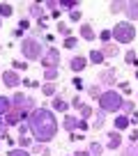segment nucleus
<instances>
[{
  "instance_id": "nucleus-1",
  "label": "nucleus",
  "mask_w": 138,
  "mask_h": 156,
  "mask_svg": "<svg viewBox=\"0 0 138 156\" xmlns=\"http://www.w3.org/2000/svg\"><path fill=\"white\" fill-rule=\"evenodd\" d=\"M28 126H30L32 136L39 142H51L55 138V133H58L55 115H53V110H49V108H37V110L30 112Z\"/></svg>"
},
{
  "instance_id": "nucleus-2",
  "label": "nucleus",
  "mask_w": 138,
  "mask_h": 156,
  "mask_svg": "<svg viewBox=\"0 0 138 156\" xmlns=\"http://www.w3.org/2000/svg\"><path fill=\"white\" fill-rule=\"evenodd\" d=\"M99 108H101L103 112H118L120 108H122V94L113 92V90L103 92L101 97H99Z\"/></svg>"
},
{
  "instance_id": "nucleus-3",
  "label": "nucleus",
  "mask_w": 138,
  "mask_h": 156,
  "mask_svg": "<svg viewBox=\"0 0 138 156\" xmlns=\"http://www.w3.org/2000/svg\"><path fill=\"white\" fill-rule=\"evenodd\" d=\"M113 37L118 44H131L133 39H136V28H133V23H118L113 28Z\"/></svg>"
},
{
  "instance_id": "nucleus-4",
  "label": "nucleus",
  "mask_w": 138,
  "mask_h": 156,
  "mask_svg": "<svg viewBox=\"0 0 138 156\" xmlns=\"http://www.w3.org/2000/svg\"><path fill=\"white\" fill-rule=\"evenodd\" d=\"M21 53H23L28 60H39L42 55H44V46H42L39 39L25 37V39H23V44H21Z\"/></svg>"
},
{
  "instance_id": "nucleus-5",
  "label": "nucleus",
  "mask_w": 138,
  "mask_h": 156,
  "mask_svg": "<svg viewBox=\"0 0 138 156\" xmlns=\"http://www.w3.org/2000/svg\"><path fill=\"white\" fill-rule=\"evenodd\" d=\"M42 64H44V69H58V64H60V51L58 48H49L44 55H42Z\"/></svg>"
},
{
  "instance_id": "nucleus-6",
  "label": "nucleus",
  "mask_w": 138,
  "mask_h": 156,
  "mask_svg": "<svg viewBox=\"0 0 138 156\" xmlns=\"http://www.w3.org/2000/svg\"><path fill=\"white\" fill-rule=\"evenodd\" d=\"M23 117H28L23 110H16V108H9V110L5 112V124H9V126H19Z\"/></svg>"
},
{
  "instance_id": "nucleus-7",
  "label": "nucleus",
  "mask_w": 138,
  "mask_h": 156,
  "mask_svg": "<svg viewBox=\"0 0 138 156\" xmlns=\"http://www.w3.org/2000/svg\"><path fill=\"white\" fill-rule=\"evenodd\" d=\"M2 85H7V87H19L21 85V78H19V73L14 71V69H7L5 73H2Z\"/></svg>"
},
{
  "instance_id": "nucleus-8",
  "label": "nucleus",
  "mask_w": 138,
  "mask_h": 156,
  "mask_svg": "<svg viewBox=\"0 0 138 156\" xmlns=\"http://www.w3.org/2000/svg\"><path fill=\"white\" fill-rule=\"evenodd\" d=\"M120 145H122V136H120V131L106 133V149H118Z\"/></svg>"
},
{
  "instance_id": "nucleus-9",
  "label": "nucleus",
  "mask_w": 138,
  "mask_h": 156,
  "mask_svg": "<svg viewBox=\"0 0 138 156\" xmlns=\"http://www.w3.org/2000/svg\"><path fill=\"white\" fill-rule=\"evenodd\" d=\"M99 80H101V85H115L118 80H115V69H106V71H101L99 73Z\"/></svg>"
},
{
  "instance_id": "nucleus-10",
  "label": "nucleus",
  "mask_w": 138,
  "mask_h": 156,
  "mask_svg": "<svg viewBox=\"0 0 138 156\" xmlns=\"http://www.w3.org/2000/svg\"><path fill=\"white\" fill-rule=\"evenodd\" d=\"M124 14L131 21H138V0H129L127 7H124Z\"/></svg>"
},
{
  "instance_id": "nucleus-11",
  "label": "nucleus",
  "mask_w": 138,
  "mask_h": 156,
  "mask_svg": "<svg viewBox=\"0 0 138 156\" xmlns=\"http://www.w3.org/2000/svg\"><path fill=\"white\" fill-rule=\"evenodd\" d=\"M85 67H88V60H85V58H71V60H69V69L76 71V73L83 71Z\"/></svg>"
},
{
  "instance_id": "nucleus-12",
  "label": "nucleus",
  "mask_w": 138,
  "mask_h": 156,
  "mask_svg": "<svg viewBox=\"0 0 138 156\" xmlns=\"http://www.w3.org/2000/svg\"><path fill=\"white\" fill-rule=\"evenodd\" d=\"M120 53V48L115 44H103V48H101V55H103V60L106 58H115V55Z\"/></svg>"
},
{
  "instance_id": "nucleus-13",
  "label": "nucleus",
  "mask_w": 138,
  "mask_h": 156,
  "mask_svg": "<svg viewBox=\"0 0 138 156\" xmlns=\"http://www.w3.org/2000/svg\"><path fill=\"white\" fill-rule=\"evenodd\" d=\"M62 126L67 129L69 133H71L74 129H78V119H76V117H71V115H64V119H62Z\"/></svg>"
},
{
  "instance_id": "nucleus-14",
  "label": "nucleus",
  "mask_w": 138,
  "mask_h": 156,
  "mask_svg": "<svg viewBox=\"0 0 138 156\" xmlns=\"http://www.w3.org/2000/svg\"><path fill=\"white\" fill-rule=\"evenodd\" d=\"M51 106H53V110H58V112H64L69 108V103L64 101L62 97H53V101H51Z\"/></svg>"
},
{
  "instance_id": "nucleus-15",
  "label": "nucleus",
  "mask_w": 138,
  "mask_h": 156,
  "mask_svg": "<svg viewBox=\"0 0 138 156\" xmlns=\"http://www.w3.org/2000/svg\"><path fill=\"white\" fill-rule=\"evenodd\" d=\"M28 14L32 16V19H42V16H44V7L37 5V2H32V5L28 7Z\"/></svg>"
},
{
  "instance_id": "nucleus-16",
  "label": "nucleus",
  "mask_w": 138,
  "mask_h": 156,
  "mask_svg": "<svg viewBox=\"0 0 138 156\" xmlns=\"http://www.w3.org/2000/svg\"><path fill=\"white\" fill-rule=\"evenodd\" d=\"M129 117L127 115H120V117H115V131H124V129L129 126Z\"/></svg>"
},
{
  "instance_id": "nucleus-17",
  "label": "nucleus",
  "mask_w": 138,
  "mask_h": 156,
  "mask_svg": "<svg viewBox=\"0 0 138 156\" xmlns=\"http://www.w3.org/2000/svg\"><path fill=\"white\" fill-rule=\"evenodd\" d=\"M81 37H83V39H85V41H92V39H94V37H97V34H94V30H92V28H90V25H88V23H85V25H83V28H81Z\"/></svg>"
},
{
  "instance_id": "nucleus-18",
  "label": "nucleus",
  "mask_w": 138,
  "mask_h": 156,
  "mask_svg": "<svg viewBox=\"0 0 138 156\" xmlns=\"http://www.w3.org/2000/svg\"><path fill=\"white\" fill-rule=\"evenodd\" d=\"M88 151H90V156H99V154H103V145H99V142H90Z\"/></svg>"
},
{
  "instance_id": "nucleus-19",
  "label": "nucleus",
  "mask_w": 138,
  "mask_h": 156,
  "mask_svg": "<svg viewBox=\"0 0 138 156\" xmlns=\"http://www.w3.org/2000/svg\"><path fill=\"white\" fill-rule=\"evenodd\" d=\"M124 7H127V2H124V0H113V2H111V12H113V14L122 12Z\"/></svg>"
},
{
  "instance_id": "nucleus-20",
  "label": "nucleus",
  "mask_w": 138,
  "mask_h": 156,
  "mask_svg": "<svg viewBox=\"0 0 138 156\" xmlns=\"http://www.w3.org/2000/svg\"><path fill=\"white\" fill-rule=\"evenodd\" d=\"M12 14H14L12 5H9V2H2V5H0V16H2V19H7V16H12Z\"/></svg>"
},
{
  "instance_id": "nucleus-21",
  "label": "nucleus",
  "mask_w": 138,
  "mask_h": 156,
  "mask_svg": "<svg viewBox=\"0 0 138 156\" xmlns=\"http://www.w3.org/2000/svg\"><path fill=\"white\" fill-rule=\"evenodd\" d=\"M103 115H106V112H103V110H101V108H99V112H97V119H94V124H92V129H97V131H99V129H101V126H103Z\"/></svg>"
},
{
  "instance_id": "nucleus-22",
  "label": "nucleus",
  "mask_w": 138,
  "mask_h": 156,
  "mask_svg": "<svg viewBox=\"0 0 138 156\" xmlns=\"http://www.w3.org/2000/svg\"><path fill=\"white\" fill-rule=\"evenodd\" d=\"M42 92H44L46 97H55V83H46V85H42Z\"/></svg>"
},
{
  "instance_id": "nucleus-23",
  "label": "nucleus",
  "mask_w": 138,
  "mask_h": 156,
  "mask_svg": "<svg viewBox=\"0 0 138 156\" xmlns=\"http://www.w3.org/2000/svg\"><path fill=\"white\" fill-rule=\"evenodd\" d=\"M12 108V103H9V99L7 97H0V115H5L7 110Z\"/></svg>"
},
{
  "instance_id": "nucleus-24",
  "label": "nucleus",
  "mask_w": 138,
  "mask_h": 156,
  "mask_svg": "<svg viewBox=\"0 0 138 156\" xmlns=\"http://www.w3.org/2000/svg\"><path fill=\"white\" fill-rule=\"evenodd\" d=\"M90 62H94V64H101V62H103V55H101V51H92V53H90Z\"/></svg>"
},
{
  "instance_id": "nucleus-25",
  "label": "nucleus",
  "mask_w": 138,
  "mask_h": 156,
  "mask_svg": "<svg viewBox=\"0 0 138 156\" xmlns=\"http://www.w3.org/2000/svg\"><path fill=\"white\" fill-rule=\"evenodd\" d=\"M32 151H34V154H39V156H51V154H49V147H46L44 142H42V145H37V147H32Z\"/></svg>"
},
{
  "instance_id": "nucleus-26",
  "label": "nucleus",
  "mask_w": 138,
  "mask_h": 156,
  "mask_svg": "<svg viewBox=\"0 0 138 156\" xmlns=\"http://www.w3.org/2000/svg\"><path fill=\"white\" fill-rule=\"evenodd\" d=\"M124 62H127V64H138L136 51H127V55H124Z\"/></svg>"
},
{
  "instance_id": "nucleus-27",
  "label": "nucleus",
  "mask_w": 138,
  "mask_h": 156,
  "mask_svg": "<svg viewBox=\"0 0 138 156\" xmlns=\"http://www.w3.org/2000/svg\"><path fill=\"white\" fill-rule=\"evenodd\" d=\"M88 94H90V97H92V99H97V101H99V97H101V87H99V85H92V87H90L88 90Z\"/></svg>"
},
{
  "instance_id": "nucleus-28",
  "label": "nucleus",
  "mask_w": 138,
  "mask_h": 156,
  "mask_svg": "<svg viewBox=\"0 0 138 156\" xmlns=\"http://www.w3.org/2000/svg\"><path fill=\"white\" fill-rule=\"evenodd\" d=\"M122 156H138V147H136V142H131V145H129L127 149L122 151Z\"/></svg>"
},
{
  "instance_id": "nucleus-29",
  "label": "nucleus",
  "mask_w": 138,
  "mask_h": 156,
  "mask_svg": "<svg viewBox=\"0 0 138 156\" xmlns=\"http://www.w3.org/2000/svg\"><path fill=\"white\" fill-rule=\"evenodd\" d=\"M44 78L49 80V83H53L55 78H58V69H46V71H44Z\"/></svg>"
},
{
  "instance_id": "nucleus-30",
  "label": "nucleus",
  "mask_w": 138,
  "mask_h": 156,
  "mask_svg": "<svg viewBox=\"0 0 138 156\" xmlns=\"http://www.w3.org/2000/svg\"><path fill=\"white\" fill-rule=\"evenodd\" d=\"M16 142H19V145L25 149V147H30V142H32V140H30L28 136H19V138H16Z\"/></svg>"
},
{
  "instance_id": "nucleus-31",
  "label": "nucleus",
  "mask_w": 138,
  "mask_h": 156,
  "mask_svg": "<svg viewBox=\"0 0 138 156\" xmlns=\"http://www.w3.org/2000/svg\"><path fill=\"white\" fill-rule=\"evenodd\" d=\"M58 30H60V34H64V37H71V34H69V25L67 23H58Z\"/></svg>"
},
{
  "instance_id": "nucleus-32",
  "label": "nucleus",
  "mask_w": 138,
  "mask_h": 156,
  "mask_svg": "<svg viewBox=\"0 0 138 156\" xmlns=\"http://www.w3.org/2000/svg\"><path fill=\"white\" fill-rule=\"evenodd\" d=\"M120 110H124V115H127V112H133V103L131 101H122V108H120Z\"/></svg>"
},
{
  "instance_id": "nucleus-33",
  "label": "nucleus",
  "mask_w": 138,
  "mask_h": 156,
  "mask_svg": "<svg viewBox=\"0 0 138 156\" xmlns=\"http://www.w3.org/2000/svg\"><path fill=\"white\" fill-rule=\"evenodd\" d=\"M76 44H78L76 37H67V39H64V46H67V48H76Z\"/></svg>"
},
{
  "instance_id": "nucleus-34",
  "label": "nucleus",
  "mask_w": 138,
  "mask_h": 156,
  "mask_svg": "<svg viewBox=\"0 0 138 156\" xmlns=\"http://www.w3.org/2000/svg\"><path fill=\"white\" fill-rule=\"evenodd\" d=\"M99 37H101V41H103V44H108V39L113 37V32H111V30H103V32L99 34Z\"/></svg>"
},
{
  "instance_id": "nucleus-35",
  "label": "nucleus",
  "mask_w": 138,
  "mask_h": 156,
  "mask_svg": "<svg viewBox=\"0 0 138 156\" xmlns=\"http://www.w3.org/2000/svg\"><path fill=\"white\" fill-rule=\"evenodd\" d=\"M60 5H62V7H67V9H71V7H78V2H76V0H62Z\"/></svg>"
},
{
  "instance_id": "nucleus-36",
  "label": "nucleus",
  "mask_w": 138,
  "mask_h": 156,
  "mask_svg": "<svg viewBox=\"0 0 138 156\" xmlns=\"http://www.w3.org/2000/svg\"><path fill=\"white\" fill-rule=\"evenodd\" d=\"M7 156H30V154H28L25 149H12V151H9Z\"/></svg>"
},
{
  "instance_id": "nucleus-37",
  "label": "nucleus",
  "mask_w": 138,
  "mask_h": 156,
  "mask_svg": "<svg viewBox=\"0 0 138 156\" xmlns=\"http://www.w3.org/2000/svg\"><path fill=\"white\" fill-rule=\"evenodd\" d=\"M71 106H74V108H78V110H81V108H83L85 103L81 101V97H74V99H71Z\"/></svg>"
},
{
  "instance_id": "nucleus-38",
  "label": "nucleus",
  "mask_w": 138,
  "mask_h": 156,
  "mask_svg": "<svg viewBox=\"0 0 138 156\" xmlns=\"http://www.w3.org/2000/svg\"><path fill=\"white\" fill-rule=\"evenodd\" d=\"M81 112H83L85 119H88V117H92V108H90V106H83V108H81Z\"/></svg>"
},
{
  "instance_id": "nucleus-39",
  "label": "nucleus",
  "mask_w": 138,
  "mask_h": 156,
  "mask_svg": "<svg viewBox=\"0 0 138 156\" xmlns=\"http://www.w3.org/2000/svg\"><path fill=\"white\" fill-rule=\"evenodd\" d=\"M12 64H14V71H23V69L28 67V64H25V62H16V60H14V62H12Z\"/></svg>"
},
{
  "instance_id": "nucleus-40",
  "label": "nucleus",
  "mask_w": 138,
  "mask_h": 156,
  "mask_svg": "<svg viewBox=\"0 0 138 156\" xmlns=\"http://www.w3.org/2000/svg\"><path fill=\"white\" fill-rule=\"evenodd\" d=\"M19 28H21V30H28V28H30V21H28V19H21V21H19Z\"/></svg>"
},
{
  "instance_id": "nucleus-41",
  "label": "nucleus",
  "mask_w": 138,
  "mask_h": 156,
  "mask_svg": "<svg viewBox=\"0 0 138 156\" xmlns=\"http://www.w3.org/2000/svg\"><path fill=\"white\" fill-rule=\"evenodd\" d=\"M21 85H25V87H37V83H34V80H30V78H25V80H21Z\"/></svg>"
},
{
  "instance_id": "nucleus-42",
  "label": "nucleus",
  "mask_w": 138,
  "mask_h": 156,
  "mask_svg": "<svg viewBox=\"0 0 138 156\" xmlns=\"http://www.w3.org/2000/svg\"><path fill=\"white\" fill-rule=\"evenodd\" d=\"M69 19H71V21H81V12H78V9H74L71 14H69Z\"/></svg>"
},
{
  "instance_id": "nucleus-43",
  "label": "nucleus",
  "mask_w": 138,
  "mask_h": 156,
  "mask_svg": "<svg viewBox=\"0 0 138 156\" xmlns=\"http://www.w3.org/2000/svg\"><path fill=\"white\" fill-rule=\"evenodd\" d=\"M118 85H120V90H122L124 94H131V87H129L127 83H118Z\"/></svg>"
},
{
  "instance_id": "nucleus-44",
  "label": "nucleus",
  "mask_w": 138,
  "mask_h": 156,
  "mask_svg": "<svg viewBox=\"0 0 138 156\" xmlns=\"http://www.w3.org/2000/svg\"><path fill=\"white\" fill-rule=\"evenodd\" d=\"M7 129H9V124H2V122H0V136H2V138L7 136Z\"/></svg>"
},
{
  "instance_id": "nucleus-45",
  "label": "nucleus",
  "mask_w": 138,
  "mask_h": 156,
  "mask_svg": "<svg viewBox=\"0 0 138 156\" xmlns=\"http://www.w3.org/2000/svg\"><path fill=\"white\" fill-rule=\"evenodd\" d=\"M71 83H74V87H76V90H83V80H81V78H74Z\"/></svg>"
},
{
  "instance_id": "nucleus-46",
  "label": "nucleus",
  "mask_w": 138,
  "mask_h": 156,
  "mask_svg": "<svg viewBox=\"0 0 138 156\" xmlns=\"http://www.w3.org/2000/svg\"><path fill=\"white\" fill-rule=\"evenodd\" d=\"M46 25H49V19H46V16H42V19H39V30H44Z\"/></svg>"
},
{
  "instance_id": "nucleus-47",
  "label": "nucleus",
  "mask_w": 138,
  "mask_h": 156,
  "mask_svg": "<svg viewBox=\"0 0 138 156\" xmlns=\"http://www.w3.org/2000/svg\"><path fill=\"white\" fill-rule=\"evenodd\" d=\"M60 2H55V0H49V2H46V7H49V9H53L55 12V7H58Z\"/></svg>"
},
{
  "instance_id": "nucleus-48",
  "label": "nucleus",
  "mask_w": 138,
  "mask_h": 156,
  "mask_svg": "<svg viewBox=\"0 0 138 156\" xmlns=\"http://www.w3.org/2000/svg\"><path fill=\"white\" fill-rule=\"evenodd\" d=\"M78 129L81 131H88V122H85V119H78Z\"/></svg>"
},
{
  "instance_id": "nucleus-49",
  "label": "nucleus",
  "mask_w": 138,
  "mask_h": 156,
  "mask_svg": "<svg viewBox=\"0 0 138 156\" xmlns=\"http://www.w3.org/2000/svg\"><path fill=\"white\" fill-rule=\"evenodd\" d=\"M28 129H30V126H28V124H23V122H21V124H19V131H21V136H25V131H28Z\"/></svg>"
},
{
  "instance_id": "nucleus-50",
  "label": "nucleus",
  "mask_w": 138,
  "mask_h": 156,
  "mask_svg": "<svg viewBox=\"0 0 138 156\" xmlns=\"http://www.w3.org/2000/svg\"><path fill=\"white\" fill-rule=\"evenodd\" d=\"M129 122H131V124H138V112H136V110L131 112V117H129Z\"/></svg>"
},
{
  "instance_id": "nucleus-51",
  "label": "nucleus",
  "mask_w": 138,
  "mask_h": 156,
  "mask_svg": "<svg viewBox=\"0 0 138 156\" xmlns=\"http://www.w3.org/2000/svg\"><path fill=\"white\" fill-rule=\"evenodd\" d=\"M74 156H90V151H85V149H81V151H76Z\"/></svg>"
},
{
  "instance_id": "nucleus-52",
  "label": "nucleus",
  "mask_w": 138,
  "mask_h": 156,
  "mask_svg": "<svg viewBox=\"0 0 138 156\" xmlns=\"http://www.w3.org/2000/svg\"><path fill=\"white\" fill-rule=\"evenodd\" d=\"M129 138H131V142H136L138 140V131H131V136H129Z\"/></svg>"
},
{
  "instance_id": "nucleus-53",
  "label": "nucleus",
  "mask_w": 138,
  "mask_h": 156,
  "mask_svg": "<svg viewBox=\"0 0 138 156\" xmlns=\"http://www.w3.org/2000/svg\"><path fill=\"white\" fill-rule=\"evenodd\" d=\"M136 78H138V69H136Z\"/></svg>"
},
{
  "instance_id": "nucleus-54",
  "label": "nucleus",
  "mask_w": 138,
  "mask_h": 156,
  "mask_svg": "<svg viewBox=\"0 0 138 156\" xmlns=\"http://www.w3.org/2000/svg\"><path fill=\"white\" fill-rule=\"evenodd\" d=\"M0 28H2V23H0Z\"/></svg>"
}]
</instances>
